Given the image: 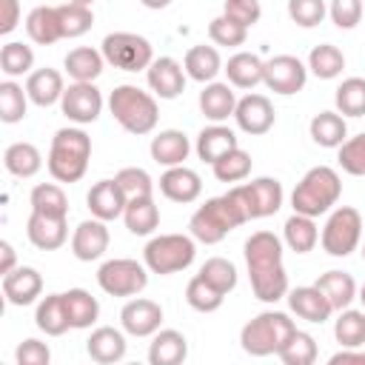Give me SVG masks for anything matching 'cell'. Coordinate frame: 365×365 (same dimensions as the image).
<instances>
[{"instance_id": "cell-1", "label": "cell", "mask_w": 365, "mask_h": 365, "mask_svg": "<svg viewBox=\"0 0 365 365\" xmlns=\"http://www.w3.org/2000/svg\"><path fill=\"white\" fill-rule=\"evenodd\" d=\"M245 265L251 291L259 302H279L288 297V274L282 265V240L274 231H254L245 240Z\"/></svg>"}, {"instance_id": "cell-2", "label": "cell", "mask_w": 365, "mask_h": 365, "mask_svg": "<svg viewBox=\"0 0 365 365\" xmlns=\"http://www.w3.org/2000/svg\"><path fill=\"white\" fill-rule=\"evenodd\" d=\"M91 160V137L83 128H60L51 137V148H48V174L57 182H77L83 180L86 168Z\"/></svg>"}, {"instance_id": "cell-3", "label": "cell", "mask_w": 365, "mask_h": 365, "mask_svg": "<svg viewBox=\"0 0 365 365\" xmlns=\"http://www.w3.org/2000/svg\"><path fill=\"white\" fill-rule=\"evenodd\" d=\"M339 194H342V180H339L336 168L314 165V168L305 171V177L291 191V208L297 214H305V217L317 220L319 214H325L336 205Z\"/></svg>"}, {"instance_id": "cell-4", "label": "cell", "mask_w": 365, "mask_h": 365, "mask_svg": "<svg viewBox=\"0 0 365 365\" xmlns=\"http://www.w3.org/2000/svg\"><path fill=\"white\" fill-rule=\"evenodd\" d=\"M294 331L297 325L285 311H262L242 325L240 345L251 356H271L282 351V345L294 336Z\"/></svg>"}, {"instance_id": "cell-5", "label": "cell", "mask_w": 365, "mask_h": 365, "mask_svg": "<svg viewBox=\"0 0 365 365\" xmlns=\"http://www.w3.org/2000/svg\"><path fill=\"white\" fill-rule=\"evenodd\" d=\"M108 108H111V117L128 131V134H151L157 128V120H160V108H157V100L154 94L137 88V86H117L108 97Z\"/></svg>"}, {"instance_id": "cell-6", "label": "cell", "mask_w": 365, "mask_h": 365, "mask_svg": "<svg viewBox=\"0 0 365 365\" xmlns=\"http://www.w3.org/2000/svg\"><path fill=\"white\" fill-rule=\"evenodd\" d=\"M245 222L240 205L231 200V194L225 191L222 197H211L205 200V205H200L191 220H188V228H191V237L197 242H205V245H217L220 240H225L234 228H240Z\"/></svg>"}, {"instance_id": "cell-7", "label": "cell", "mask_w": 365, "mask_h": 365, "mask_svg": "<svg viewBox=\"0 0 365 365\" xmlns=\"http://www.w3.org/2000/svg\"><path fill=\"white\" fill-rule=\"evenodd\" d=\"M197 257V245H194V237H185V234H160V237H151L143 248V262L151 274H177V271H185Z\"/></svg>"}, {"instance_id": "cell-8", "label": "cell", "mask_w": 365, "mask_h": 365, "mask_svg": "<svg viewBox=\"0 0 365 365\" xmlns=\"http://www.w3.org/2000/svg\"><path fill=\"white\" fill-rule=\"evenodd\" d=\"M228 194L240 205L245 222L248 220L271 217V214H277L282 208V182L274 180V177H257L251 182H242V185L228 188Z\"/></svg>"}, {"instance_id": "cell-9", "label": "cell", "mask_w": 365, "mask_h": 365, "mask_svg": "<svg viewBox=\"0 0 365 365\" xmlns=\"http://www.w3.org/2000/svg\"><path fill=\"white\" fill-rule=\"evenodd\" d=\"M100 51H103L106 63H111L120 71H143L154 60L151 43L143 34H134V31H111V34H106Z\"/></svg>"}, {"instance_id": "cell-10", "label": "cell", "mask_w": 365, "mask_h": 365, "mask_svg": "<svg viewBox=\"0 0 365 365\" xmlns=\"http://www.w3.org/2000/svg\"><path fill=\"white\" fill-rule=\"evenodd\" d=\"M319 240H322L325 254H331V257H348L351 251H356V245L362 240L359 211L351 208V205H339L336 211H331Z\"/></svg>"}, {"instance_id": "cell-11", "label": "cell", "mask_w": 365, "mask_h": 365, "mask_svg": "<svg viewBox=\"0 0 365 365\" xmlns=\"http://www.w3.org/2000/svg\"><path fill=\"white\" fill-rule=\"evenodd\" d=\"M97 285L111 297H134L148 285V268L137 259H108L97 271Z\"/></svg>"}, {"instance_id": "cell-12", "label": "cell", "mask_w": 365, "mask_h": 365, "mask_svg": "<svg viewBox=\"0 0 365 365\" xmlns=\"http://www.w3.org/2000/svg\"><path fill=\"white\" fill-rule=\"evenodd\" d=\"M305 80H308V66L299 57H294V54H277V57L265 60L262 83L274 94L291 97V94H297V91L305 88Z\"/></svg>"}, {"instance_id": "cell-13", "label": "cell", "mask_w": 365, "mask_h": 365, "mask_svg": "<svg viewBox=\"0 0 365 365\" xmlns=\"http://www.w3.org/2000/svg\"><path fill=\"white\" fill-rule=\"evenodd\" d=\"M60 108L63 114L77 123V125H88L100 117L103 111V94L94 83H71L66 91H63V100H60Z\"/></svg>"}, {"instance_id": "cell-14", "label": "cell", "mask_w": 365, "mask_h": 365, "mask_svg": "<svg viewBox=\"0 0 365 365\" xmlns=\"http://www.w3.org/2000/svg\"><path fill=\"white\" fill-rule=\"evenodd\" d=\"M234 120H237L240 131H245L251 137H259V134H268L274 128L277 111H274V106L265 94H245L242 100H237Z\"/></svg>"}, {"instance_id": "cell-15", "label": "cell", "mask_w": 365, "mask_h": 365, "mask_svg": "<svg viewBox=\"0 0 365 365\" xmlns=\"http://www.w3.org/2000/svg\"><path fill=\"white\" fill-rule=\"evenodd\" d=\"M120 325L131 336H154L163 325V308L154 299H128L120 311Z\"/></svg>"}, {"instance_id": "cell-16", "label": "cell", "mask_w": 365, "mask_h": 365, "mask_svg": "<svg viewBox=\"0 0 365 365\" xmlns=\"http://www.w3.org/2000/svg\"><path fill=\"white\" fill-rule=\"evenodd\" d=\"M26 234L29 242L40 251H57L66 240H68V222L66 217L57 214H43V211H31L29 222H26Z\"/></svg>"}, {"instance_id": "cell-17", "label": "cell", "mask_w": 365, "mask_h": 365, "mask_svg": "<svg viewBox=\"0 0 365 365\" xmlns=\"http://www.w3.org/2000/svg\"><path fill=\"white\" fill-rule=\"evenodd\" d=\"M108 228H106V220H83L74 234H71V254L80 259V262H94L100 259L106 251H108Z\"/></svg>"}, {"instance_id": "cell-18", "label": "cell", "mask_w": 365, "mask_h": 365, "mask_svg": "<svg viewBox=\"0 0 365 365\" xmlns=\"http://www.w3.org/2000/svg\"><path fill=\"white\" fill-rule=\"evenodd\" d=\"M185 68L174 60V57H157L151 60V66L145 68V80L151 86V91L160 97V100H174L182 94L185 88Z\"/></svg>"}, {"instance_id": "cell-19", "label": "cell", "mask_w": 365, "mask_h": 365, "mask_svg": "<svg viewBox=\"0 0 365 365\" xmlns=\"http://www.w3.org/2000/svg\"><path fill=\"white\" fill-rule=\"evenodd\" d=\"M288 308L305 319V322H328L331 314H334V305L328 302V297L317 288V285H297V288H288Z\"/></svg>"}, {"instance_id": "cell-20", "label": "cell", "mask_w": 365, "mask_h": 365, "mask_svg": "<svg viewBox=\"0 0 365 365\" xmlns=\"http://www.w3.org/2000/svg\"><path fill=\"white\" fill-rule=\"evenodd\" d=\"M125 202H128V197H125V191L120 188L117 180H100V182H94L91 191L86 194V205H88L91 217L106 220V222L123 217Z\"/></svg>"}, {"instance_id": "cell-21", "label": "cell", "mask_w": 365, "mask_h": 365, "mask_svg": "<svg viewBox=\"0 0 365 365\" xmlns=\"http://www.w3.org/2000/svg\"><path fill=\"white\" fill-rule=\"evenodd\" d=\"M43 294V277L31 265H17L14 271L3 274V297L9 305H31Z\"/></svg>"}, {"instance_id": "cell-22", "label": "cell", "mask_w": 365, "mask_h": 365, "mask_svg": "<svg viewBox=\"0 0 365 365\" xmlns=\"http://www.w3.org/2000/svg\"><path fill=\"white\" fill-rule=\"evenodd\" d=\"M160 191L171 202H194L202 194V180L188 165H171L160 177Z\"/></svg>"}, {"instance_id": "cell-23", "label": "cell", "mask_w": 365, "mask_h": 365, "mask_svg": "<svg viewBox=\"0 0 365 365\" xmlns=\"http://www.w3.org/2000/svg\"><path fill=\"white\" fill-rule=\"evenodd\" d=\"M148 151H151V160H154L157 165L171 168V165H185V160H188V154H191V143H188L185 131H180V128H165V131H160V134L151 137Z\"/></svg>"}, {"instance_id": "cell-24", "label": "cell", "mask_w": 365, "mask_h": 365, "mask_svg": "<svg viewBox=\"0 0 365 365\" xmlns=\"http://www.w3.org/2000/svg\"><path fill=\"white\" fill-rule=\"evenodd\" d=\"M125 348H128L125 334L117 331V328H111V325L94 328L91 336L86 339V354H88L94 362H100V365H114V362H120V359L125 356Z\"/></svg>"}, {"instance_id": "cell-25", "label": "cell", "mask_w": 365, "mask_h": 365, "mask_svg": "<svg viewBox=\"0 0 365 365\" xmlns=\"http://www.w3.org/2000/svg\"><path fill=\"white\" fill-rule=\"evenodd\" d=\"M63 91H66L63 74H60L57 68H48V66L31 71L29 80H26V94H29V100H31L34 106H40V108H48V106L60 103V100H63Z\"/></svg>"}, {"instance_id": "cell-26", "label": "cell", "mask_w": 365, "mask_h": 365, "mask_svg": "<svg viewBox=\"0 0 365 365\" xmlns=\"http://www.w3.org/2000/svg\"><path fill=\"white\" fill-rule=\"evenodd\" d=\"M234 108H237V97L231 83H214V80L205 83V88L200 91V111L211 123H222L234 117Z\"/></svg>"}, {"instance_id": "cell-27", "label": "cell", "mask_w": 365, "mask_h": 365, "mask_svg": "<svg viewBox=\"0 0 365 365\" xmlns=\"http://www.w3.org/2000/svg\"><path fill=\"white\" fill-rule=\"evenodd\" d=\"M240 143H237V134L228 128V125H220V123H214V125H205L200 134H197V154H200V160L202 163H208V165H214L220 157H225L228 151H234Z\"/></svg>"}, {"instance_id": "cell-28", "label": "cell", "mask_w": 365, "mask_h": 365, "mask_svg": "<svg viewBox=\"0 0 365 365\" xmlns=\"http://www.w3.org/2000/svg\"><path fill=\"white\" fill-rule=\"evenodd\" d=\"M188 356V339L174 331V328H163L154 334L151 345H148V362L151 365H180Z\"/></svg>"}, {"instance_id": "cell-29", "label": "cell", "mask_w": 365, "mask_h": 365, "mask_svg": "<svg viewBox=\"0 0 365 365\" xmlns=\"http://www.w3.org/2000/svg\"><path fill=\"white\" fill-rule=\"evenodd\" d=\"M26 31L37 46H51V43L63 40V26H60L57 6H34L26 17Z\"/></svg>"}, {"instance_id": "cell-30", "label": "cell", "mask_w": 365, "mask_h": 365, "mask_svg": "<svg viewBox=\"0 0 365 365\" xmlns=\"http://www.w3.org/2000/svg\"><path fill=\"white\" fill-rule=\"evenodd\" d=\"M103 63H106L103 51H97L91 46H80V48H71L66 54L63 68L74 83H94L103 74Z\"/></svg>"}, {"instance_id": "cell-31", "label": "cell", "mask_w": 365, "mask_h": 365, "mask_svg": "<svg viewBox=\"0 0 365 365\" xmlns=\"http://www.w3.org/2000/svg\"><path fill=\"white\" fill-rule=\"evenodd\" d=\"M34 325H37L46 336H63V334L71 328L63 294H48V297H43V299L37 302Z\"/></svg>"}, {"instance_id": "cell-32", "label": "cell", "mask_w": 365, "mask_h": 365, "mask_svg": "<svg viewBox=\"0 0 365 365\" xmlns=\"http://www.w3.org/2000/svg\"><path fill=\"white\" fill-rule=\"evenodd\" d=\"M311 140L322 148H339L348 140V123L339 111H319L311 117Z\"/></svg>"}, {"instance_id": "cell-33", "label": "cell", "mask_w": 365, "mask_h": 365, "mask_svg": "<svg viewBox=\"0 0 365 365\" xmlns=\"http://www.w3.org/2000/svg\"><path fill=\"white\" fill-rule=\"evenodd\" d=\"M222 71L228 74V83L234 88H254V86L262 83L265 63L257 54H251V51H237L234 57H228Z\"/></svg>"}, {"instance_id": "cell-34", "label": "cell", "mask_w": 365, "mask_h": 365, "mask_svg": "<svg viewBox=\"0 0 365 365\" xmlns=\"http://www.w3.org/2000/svg\"><path fill=\"white\" fill-rule=\"evenodd\" d=\"M123 220L134 237H148L160 225V208L154 205V197H131L125 202Z\"/></svg>"}, {"instance_id": "cell-35", "label": "cell", "mask_w": 365, "mask_h": 365, "mask_svg": "<svg viewBox=\"0 0 365 365\" xmlns=\"http://www.w3.org/2000/svg\"><path fill=\"white\" fill-rule=\"evenodd\" d=\"M182 68L191 80L197 83H211L220 71H222V60H220V51L214 46H191L185 51V60H182Z\"/></svg>"}, {"instance_id": "cell-36", "label": "cell", "mask_w": 365, "mask_h": 365, "mask_svg": "<svg viewBox=\"0 0 365 365\" xmlns=\"http://www.w3.org/2000/svg\"><path fill=\"white\" fill-rule=\"evenodd\" d=\"M3 165H6L9 174H14L20 180H29L43 168V154L34 143H11L3 151Z\"/></svg>"}, {"instance_id": "cell-37", "label": "cell", "mask_w": 365, "mask_h": 365, "mask_svg": "<svg viewBox=\"0 0 365 365\" xmlns=\"http://www.w3.org/2000/svg\"><path fill=\"white\" fill-rule=\"evenodd\" d=\"M282 240L285 245L294 251V254H308L314 251V245L319 242V231H317V222L314 217H305V214H291L282 225Z\"/></svg>"}, {"instance_id": "cell-38", "label": "cell", "mask_w": 365, "mask_h": 365, "mask_svg": "<svg viewBox=\"0 0 365 365\" xmlns=\"http://www.w3.org/2000/svg\"><path fill=\"white\" fill-rule=\"evenodd\" d=\"M314 285L328 297L334 311H342L356 299V282L348 271H325V274H319V279Z\"/></svg>"}, {"instance_id": "cell-39", "label": "cell", "mask_w": 365, "mask_h": 365, "mask_svg": "<svg viewBox=\"0 0 365 365\" xmlns=\"http://www.w3.org/2000/svg\"><path fill=\"white\" fill-rule=\"evenodd\" d=\"M63 299H66V311H68L71 328H91L97 322L100 302L86 288H68V291H63Z\"/></svg>"}, {"instance_id": "cell-40", "label": "cell", "mask_w": 365, "mask_h": 365, "mask_svg": "<svg viewBox=\"0 0 365 365\" xmlns=\"http://www.w3.org/2000/svg\"><path fill=\"white\" fill-rule=\"evenodd\" d=\"M342 68H345V54H342L336 46L319 43V46L311 48V54H308V71H311L314 77H319V80H334V77L342 74Z\"/></svg>"}, {"instance_id": "cell-41", "label": "cell", "mask_w": 365, "mask_h": 365, "mask_svg": "<svg viewBox=\"0 0 365 365\" xmlns=\"http://www.w3.org/2000/svg\"><path fill=\"white\" fill-rule=\"evenodd\" d=\"M334 336L342 348H359L365 345V308L356 311V308H342L336 322H334Z\"/></svg>"}, {"instance_id": "cell-42", "label": "cell", "mask_w": 365, "mask_h": 365, "mask_svg": "<svg viewBox=\"0 0 365 365\" xmlns=\"http://www.w3.org/2000/svg\"><path fill=\"white\" fill-rule=\"evenodd\" d=\"M336 111L342 117H362L365 114V77H348L334 91Z\"/></svg>"}, {"instance_id": "cell-43", "label": "cell", "mask_w": 365, "mask_h": 365, "mask_svg": "<svg viewBox=\"0 0 365 365\" xmlns=\"http://www.w3.org/2000/svg\"><path fill=\"white\" fill-rule=\"evenodd\" d=\"M31 66H34V51L31 46L20 43V40H9L3 48H0V71L14 80V77H23V74H31Z\"/></svg>"}, {"instance_id": "cell-44", "label": "cell", "mask_w": 365, "mask_h": 365, "mask_svg": "<svg viewBox=\"0 0 365 365\" xmlns=\"http://www.w3.org/2000/svg\"><path fill=\"white\" fill-rule=\"evenodd\" d=\"M31 211H43V214H57V217H68V197L57 182H40L31 188L29 194Z\"/></svg>"}, {"instance_id": "cell-45", "label": "cell", "mask_w": 365, "mask_h": 365, "mask_svg": "<svg viewBox=\"0 0 365 365\" xmlns=\"http://www.w3.org/2000/svg\"><path fill=\"white\" fill-rule=\"evenodd\" d=\"M26 108H29V94L20 83L14 80H3L0 83V120L3 123H20L26 117Z\"/></svg>"}, {"instance_id": "cell-46", "label": "cell", "mask_w": 365, "mask_h": 365, "mask_svg": "<svg viewBox=\"0 0 365 365\" xmlns=\"http://www.w3.org/2000/svg\"><path fill=\"white\" fill-rule=\"evenodd\" d=\"M317 339L305 331H294V336L282 345V351L277 354L282 359V365H314L317 362Z\"/></svg>"}, {"instance_id": "cell-47", "label": "cell", "mask_w": 365, "mask_h": 365, "mask_svg": "<svg viewBox=\"0 0 365 365\" xmlns=\"http://www.w3.org/2000/svg\"><path fill=\"white\" fill-rule=\"evenodd\" d=\"M222 299H225V294H220V291H217L211 282H205L200 274L191 277L188 285H185V302H188L194 311H200V314L217 311V308L222 305Z\"/></svg>"}, {"instance_id": "cell-48", "label": "cell", "mask_w": 365, "mask_h": 365, "mask_svg": "<svg viewBox=\"0 0 365 365\" xmlns=\"http://www.w3.org/2000/svg\"><path fill=\"white\" fill-rule=\"evenodd\" d=\"M211 168H214V177L220 182H240V180H245L251 174V154L237 145L234 151H228L225 157H220Z\"/></svg>"}, {"instance_id": "cell-49", "label": "cell", "mask_w": 365, "mask_h": 365, "mask_svg": "<svg viewBox=\"0 0 365 365\" xmlns=\"http://www.w3.org/2000/svg\"><path fill=\"white\" fill-rule=\"evenodd\" d=\"M200 277H202L205 282H211L220 294H231V291L237 288V268H234V262L225 259V257H211V259H205L202 268H200Z\"/></svg>"}, {"instance_id": "cell-50", "label": "cell", "mask_w": 365, "mask_h": 365, "mask_svg": "<svg viewBox=\"0 0 365 365\" xmlns=\"http://www.w3.org/2000/svg\"><path fill=\"white\" fill-rule=\"evenodd\" d=\"M60 11V26H63V37H83L91 26H94V14L91 6H80V3H63L57 6Z\"/></svg>"}, {"instance_id": "cell-51", "label": "cell", "mask_w": 365, "mask_h": 365, "mask_svg": "<svg viewBox=\"0 0 365 365\" xmlns=\"http://www.w3.org/2000/svg\"><path fill=\"white\" fill-rule=\"evenodd\" d=\"M208 37H211L214 46H228V48H234V46H242V43H245L248 29L240 26V23H234L231 17L220 14V17H214V20L208 23Z\"/></svg>"}, {"instance_id": "cell-52", "label": "cell", "mask_w": 365, "mask_h": 365, "mask_svg": "<svg viewBox=\"0 0 365 365\" xmlns=\"http://www.w3.org/2000/svg\"><path fill=\"white\" fill-rule=\"evenodd\" d=\"M339 165L345 174L351 177H365V131L356 134V137H348L342 145H339V154H336Z\"/></svg>"}, {"instance_id": "cell-53", "label": "cell", "mask_w": 365, "mask_h": 365, "mask_svg": "<svg viewBox=\"0 0 365 365\" xmlns=\"http://www.w3.org/2000/svg\"><path fill=\"white\" fill-rule=\"evenodd\" d=\"M114 180L120 182V188L125 191L128 200H131V197H151V194H154V180H151V174H148L145 168L125 165V168L117 171Z\"/></svg>"}, {"instance_id": "cell-54", "label": "cell", "mask_w": 365, "mask_h": 365, "mask_svg": "<svg viewBox=\"0 0 365 365\" xmlns=\"http://www.w3.org/2000/svg\"><path fill=\"white\" fill-rule=\"evenodd\" d=\"M328 6L325 0H288V17L299 26V29H314L325 20Z\"/></svg>"}, {"instance_id": "cell-55", "label": "cell", "mask_w": 365, "mask_h": 365, "mask_svg": "<svg viewBox=\"0 0 365 365\" xmlns=\"http://www.w3.org/2000/svg\"><path fill=\"white\" fill-rule=\"evenodd\" d=\"M328 14L331 23L336 29H356L362 20V0H331L328 3Z\"/></svg>"}, {"instance_id": "cell-56", "label": "cell", "mask_w": 365, "mask_h": 365, "mask_svg": "<svg viewBox=\"0 0 365 365\" xmlns=\"http://www.w3.org/2000/svg\"><path fill=\"white\" fill-rule=\"evenodd\" d=\"M222 14L231 17L234 23H240V26L251 29V26L259 23V17H262V6H259V0H225Z\"/></svg>"}, {"instance_id": "cell-57", "label": "cell", "mask_w": 365, "mask_h": 365, "mask_svg": "<svg viewBox=\"0 0 365 365\" xmlns=\"http://www.w3.org/2000/svg\"><path fill=\"white\" fill-rule=\"evenodd\" d=\"M14 359H17V365H48L51 351L40 339H23L14 351Z\"/></svg>"}, {"instance_id": "cell-58", "label": "cell", "mask_w": 365, "mask_h": 365, "mask_svg": "<svg viewBox=\"0 0 365 365\" xmlns=\"http://www.w3.org/2000/svg\"><path fill=\"white\" fill-rule=\"evenodd\" d=\"M0 34H11L20 23V0H0Z\"/></svg>"}, {"instance_id": "cell-59", "label": "cell", "mask_w": 365, "mask_h": 365, "mask_svg": "<svg viewBox=\"0 0 365 365\" xmlns=\"http://www.w3.org/2000/svg\"><path fill=\"white\" fill-rule=\"evenodd\" d=\"M14 268H17V254H14L11 242L3 240V242H0V274H9V271H14Z\"/></svg>"}, {"instance_id": "cell-60", "label": "cell", "mask_w": 365, "mask_h": 365, "mask_svg": "<svg viewBox=\"0 0 365 365\" xmlns=\"http://www.w3.org/2000/svg\"><path fill=\"white\" fill-rule=\"evenodd\" d=\"M145 9H154V11H160V9H165V6H171V0H140Z\"/></svg>"}, {"instance_id": "cell-61", "label": "cell", "mask_w": 365, "mask_h": 365, "mask_svg": "<svg viewBox=\"0 0 365 365\" xmlns=\"http://www.w3.org/2000/svg\"><path fill=\"white\" fill-rule=\"evenodd\" d=\"M359 302H362V308H365V285L359 288Z\"/></svg>"}, {"instance_id": "cell-62", "label": "cell", "mask_w": 365, "mask_h": 365, "mask_svg": "<svg viewBox=\"0 0 365 365\" xmlns=\"http://www.w3.org/2000/svg\"><path fill=\"white\" fill-rule=\"evenodd\" d=\"M68 3H80V6H91L94 0H68Z\"/></svg>"}, {"instance_id": "cell-63", "label": "cell", "mask_w": 365, "mask_h": 365, "mask_svg": "<svg viewBox=\"0 0 365 365\" xmlns=\"http://www.w3.org/2000/svg\"><path fill=\"white\" fill-rule=\"evenodd\" d=\"M362 259H365V245H362Z\"/></svg>"}]
</instances>
